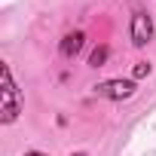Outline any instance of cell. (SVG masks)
I'll list each match as a JSON object with an SVG mask.
<instances>
[{
	"label": "cell",
	"instance_id": "obj_1",
	"mask_svg": "<svg viewBox=\"0 0 156 156\" xmlns=\"http://www.w3.org/2000/svg\"><path fill=\"white\" fill-rule=\"evenodd\" d=\"M0 73H3V122H16V116L22 113L19 89H16V83H12V73H9L6 64L0 67Z\"/></svg>",
	"mask_w": 156,
	"mask_h": 156
},
{
	"label": "cell",
	"instance_id": "obj_2",
	"mask_svg": "<svg viewBox=\"0 0 156 156\" xmlns=\"http://www.w3.org/2000/svg\"><path fill=\"white\" fill-rule=\"evenodd\" d=\"M135 83L132 80H107L101 86H95V95L98 98H110V101H122V98H132L135 95Z\"/></svg>",
	"mask_w": 156,
	"mask_h": 156
},
{
	"label": "cell",
	"instance_id": "obj_3",
	"mask_svg": "<svg viewBox=\"0 0 156 156\" xmlns=\"http://www.w3.org/2000/svg\"><path fill=\"white\" fill-rule=\"evenodd\" d=\"M150 37H153V22H150V16H147V12H135V16H132V40H135V46H144Z\"/></svg>",
	"mask_w": 156,
	"mask_h": 156
},
{
	"label": "cell",
	"instance_id": "obj_4",
	"mask_svg": "<svg viewBox=\"0 0 156 156\" xmlns=\"http://www.w3.org/2000/svg\"><path fill=\"white\" fill-rule=\"evenodd\" d=\"M83 40H86V37H83L80 31H73V34H67V37L61 40V46H58V49H61V55H64V58H70V55H76V52L83 49Z\"/></svg>",
	"mask_w": 156,
	"mask_h": 156
},
{
	"label": "cell",
	"instance_id": "obj_5",
	"mask_svg": "<svg viewBox=\"0 0 156 156\" xmlns=\"http://www.w3.org/2000/svg\"><path fill=\"white\" fill-rule=\"evenodd\" d=\"M104 61H107V46H98V49L92 52V58H89V64H92V67H101Z\"/></svg>",
	"mask_w": 156,
	"mask_h": 156
},
{
	"label": "cell",
	"instance_id": "obj_6",
	"mask_svg": "<svg viewBox=\"0 0 156 156\" xmlns=\"http://www.w3.org/2000/svg\"><path fill=\"white\" fill-rule=\"evenodd\" d=\"M147 70H150V64H144V61H141V64H138V67H135V76H144V73H147Z\"/></svg>",
	"mask_w": 156,
	"mask_h": 156
},
{
	"label": "cell",
	"instance_id": "obj_7",
	"mask_svg": "<svg viewBox=\"0 0 156 156\" xmlns=\"http://www.w3.org/2000/svg\"><path fill=\"white\" fill-rule=\"evenodd\" d=\"M25 156H46V153H37V150H31V153H25Z\"/></svg>",
	"mask_w": 156,
	"mask_h": 156
},
{
	"label": "cell",
	"instance_id": "obj_8",
	"mask_svg": "<svg viewBox=\"0 0 156 156\" xmlns=\"http://www.w3.org/2000/svg\"><path fill=\"white\" fill-rule=\"evenodd\" d=\"M80 156H86V153H80Z\"/></svg>",
	"mask_w": 156,
	"mask_h": 156
}]
</instances>
